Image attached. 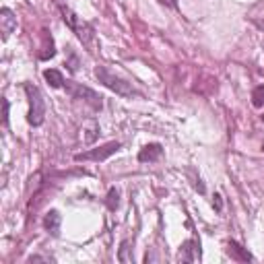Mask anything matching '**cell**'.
Here are the masks:
<instances>
[{"instance_id": "cell-1", "label": "cell", "mask_w": 264, "mask_h": 264, "mask_svg": "<svg viewBox=\"0 0 264 264\" xmlns=\"http://www.w3.org/2000/svg\"><path fill=\"white\" fill-rule=\"evenodd\" d=\"M95 76L99 78L101 85H106L108 89H112L114 93H118V95H122V97L132 99V97H138V95H140V93L134 89V87H132V83H126L124 78L116 76V74L110 72L106 66H97V68H95Z\"/></svg>"}, {"instance_id": "cell-2", "label": "cell", "mask_w": 264, "mask_h": 264, "mask_svg": "<svg viewBox=\"0 0 264 264\" xmlns=\"http://www.w3.org/2000/svg\"><path fill=\"white\" fill-rule=\"evenodd\" d=\"M25 93H27V99H29V114H27V122L31 126H42L44 120H46V104H44V97H42V91L37 89L35 85L31 83H25Z\"/></svg>"}, {"instance_id": "cell-3", "label": "cell", "mask_w": 264, "mask_h": 264, "mask_svg": "<svg viewBox=\"0 0 264 264\" xmlns=\"http://www.w3.org/2000/svg\"><path fill=\"white\" fill-rule=\"evenodd\" d=\"M64 89L66 93L72 97V99H83L87 106H91L95 112H99L104 108V97L99 93H95L89 87H85L80 83H74V80H64Z\"/></svg>"}, {"instance_id": "cell-4", "label": "cell", "mask_w": 264, "mask_h": 264, "mask_svg": "<svg viewBox=\"0 0 264 264\" xmlns=\"http://www.w3.org/2000/svg\"><path fill=\"white\" fill-rule=\"evenodd\" d=\"M60 11H62L64 23L78 35V39H80L83 44H91V42H93V27H91L89 23H85L80 17H76L68 7H60Z\"/></svg>"}, {"instance_id": "cell-5", "label": "cell", "mask_w": 264, "mask_h": 264, "mask_svg": "<svg viewBox=\"0 0 264 264\" xmlns=\"http://www.w3.org/2000/svg\"><path fill=\"white\" fill-rule=\"evenodd\" d=\"M120 149H122V145L118 140H112V143H106V145H101L97 149H89L85 153H78V155H74V159L76 161H106L108 157H112Z\"/></svg>"}, {"instance_id": "cell-6", "label": "cell", "mask_w": 264, "mask_h": 264, "mask_svg": "<svg viewBox=\"0 0 264 264\" xmlns=\"http://www.w3.org/2000/svg\"><path fill=\"white\" fill-rule=\"evenodd\" d=\"M200 256H202V250H200V241H198L196 237H192V239H188V241L182 243V248H180V258H182L184 262H198Z\"/></svg>"}, {"instance_id": "cell-7", "label": "cell", "mask_w": 264, "mask_h": 264, "mask_svg": "<svg viewBox=\"0 0 264 264\" xmlns=\"http://www.w3.org/2000/svg\"><path fill=\"white\" fill-rule=\"evenodd\" d=\"M17 29V17L11 9H0V31H3V39H9L11 33Z\"/></svg>"}, {"instance_id": "cell-8", "label": "cell", "mask_w": 264, "mask_h": 264, "mask_svg": "<svg viewBox=\"0 0 264 264\" xmlns=\"http://www.w3.org/2000/svg\"><path fill=\"white\" fill-rule=\"evenodd\" d=\"M161 155H163V147L159 143H151V145H145L138 151V161L140 163H153V161H159Z\"/></svg>"}, {"instance_id": "cell-9", "label": "cell", "mask_w": 264, "mask_h": 264, "mask_svg": "<svg viewBox=\"0 0 264 264\" xmlns=\"http://www.w3.org/2000/svg\"><path fill=\"white\" fill-rule=\"evenodd\" d=\"M227 254L235 260V262H252L254 258H252V254L248 252V248H243V246H239L237 241H233V239H229L227 241Z\"/></svg>"}, {"instance_id": "cell-10", "label": "cell", "mask_w": 264, "mask_h": 264, "mask_svg": "<svg viewBox=\"0 0 264 264\" xmlns=\"http://www.w3.org/2000/svg\"><path fill=\"white\" fill-rule=\"evenodd\" d=\"M60 223H62V217H60L58 211H50V213L44 217V227H46L48 233L54 235V237L60 233Z\"/></svg>"}, {"instance_id": "cell-11", "label": "cell", "mask_w": 264, "mask_h": 264, "mask_svg": "<svg viewBox=\"0 0 264 264\" xmlns=\"http://www.w3.org/2000/svg\"><path fill=\"white\" fill-rule=\"evenodd\" d=\"M83 140H85V145H93L95 140H97V136H99V126H97V122H93V120H89V122H85L83 124Z\"/></svg>"}, {"instance_id": "cell-12", "label": "cell", "mask_w": 264, "mask_h": 264, "mask_svg": "<svg viewBox=\"0 0 264 264\" xmlns=\"http://www.w3.org/2000/svg\"><path fill=\"white\" fill-rule=\"evenodd\" d=\"M44 78L48 80L50 87H54V89H60V87H64V76H62V72L56 70V68L44 70Z\"/></svg>"}, {"instance_id": "cell-13", "label": "cell", "mask_w": 264, "mask_h": 264, "mask_svg": "<svg viewBox=\"0 0 264 264\" xmlns=\"http://www.w3.org/2000/svg\"><path fill=\"white\" fill-rule=\"evenodd\" d=\"M44 33V52H39V58L42 60H48V58H54L56 50H54V39L48 31H42Z\"/></svg>"}, {"instance_id": "cell-14", "label": "cell", "mask_w": 264, "mask_h": 264, "mask_svg": "<svg viewBox=\"0 0 264 264\" xmlns=\"http://www.w3.org/2000/svg\"><path fill=\"white\" fill-rule=\"evenodd\" d=\"M130 241L126 239V241H122V246H120V250H118V260L120 262H124V264H130V262H134V256L130 254Z\"/></svg>"}, {"instance_id": "cell-15", "label": "cell", "mask_w": 264, "mask_h": 264, "mask_svg": "<svg viewBox=\"0 0 264 264\" xmlns=\"http://www.w3.org/2000/svg\"><path fill=\"white\" fill-rule=\"evenodd\" d=\"M106 207L110 211H116L120 207V192H118V188H110V192L106 196Z\"/></svg>"}, {"instance_id": "cell-16", "label": "cell", "mask_w": 264, "mask_h": 264, "mask_svg": "<svg viewBox=\"0 0 264 264\" xmlns=\"http://www.w3.org/2000/svg\"><path fill=\"white\" fill-rule=\"evenodd\" d=\"M252 106L254 108H262L264 106V85L254 87V91H252Z\"/></svg>"}, {"instance_id": "cell-17", "label": "cell", "mask_w": 264, "mask_h": 264, "mask_svg": "<svg viewBox=\"0 0 264 264\" xmlns=\"http://www.w3.org/2000/svg\"><path fill=\"white\" fill-rule=\"evenodd\" d=\"M213 207H215L217 211H223V198H221V194H215V196H213Z\"/></svg>"}, {"instance_id": "cell-18", "label": "cell", "mask_w": 264, "mask_h": 264, "mask_svg": "<svg viewBox=\"0 0 264 264\" xmlns=\"http://www.w3.org/2000/svg\"><path fill=\"white\" fill-rule=\"evenodd\" d=\"M68 68H70L72 72H74V70L78 68V60H76V56H74L72 52H70V62H68Z\"/></svg>"}, {"instance_id": "cell-19", "label": "cell", "mask_w": 264, "mask_h": 264, "mask_svg": "<svg viewBox=\"0 0 264 264\" xmlns=\"http://www.w3.org/2000/svg\"><path fill=\"white\" fill-rule=\"evenodd\" d=\"M3 120H5V124H9V101L7 99H3Z\"/></svg>"}, {"instance_id": "cell-20", "label": "cell", "mask_w": 264, "mask_h": 264, "mask_svg": "<svg viewBox=\"0 0 264 264\" xmlns=\"http://www.w3.org/2000/svg\"><path fill=\"white\" fill-rule=\"evenodd\" d=\"M52 258H44V256H31L27 262H50Z\"/></svg>"}, {"instance_id": "cell-21", "label": "cell", "mask_w": 264, "mask_h": 264, "mask_svg": "<svg viewBox=\"0 0 264 264\" xmlns=\"http://www.w3.org/2000/svg\"><path fill=\"white\" fill-rule=\"evenodd\" d=\"M163 5H167V7H171V9H175L178 7V0H161Z\"/></svg>"}, {"instance_id": "cell-22", "label": "cell", "mask_w": 264, "mask_h": 264, "mask_svg": "<svg viewBox=\"0 0 264 264\" xmlns=\"http://www.w3.org/2000/svg\"><path fill=\"white\" fill-rule=\"evenodd\" d=\"M196 190H198V192H205V186L198 182V184H196Z\"/></svg>"}, {"instance_id": "cell-23", "label": "cell", "mask_w": 264, "mask_h": 264, "mask_svg": "<svg viewBox=\"0 0 264 264\" xmlns=\"http://www.w3.org/2000/svg\"><path fill=\"white\" fill-rule=\"evenodd\" d=\"M254 23H256V25H258L260 29H264V21H254Z\"/></svg>"}, {"instance_id": "cell-24", "label": "cell", "mask_w": 264, "mask_h": 264, "mask_svg": "<svg viewBox=\"0 0 264 264\" xmlns=\"http://www.w3.org/2000/svg\"><path fill=\"white\" fill-rule=\"evenodd\" d=\"M262 120H264V116H262Z\"/></svg>"}]
</instances>
